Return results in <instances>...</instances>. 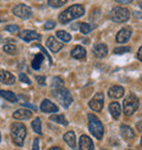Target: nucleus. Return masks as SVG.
<instances>
[{"label": "nucleus", "instance_id": "nucleus-1", "mask_svg": "<svg viewBox=\"0 0 142 150\" xmlns=\"http://www.w3.org/2000/svg\"><path fill=\"white\" fill-rule=\"evenodd\" d=\"M51 91L55 98L65 108H68L69 105L72 103V96L70 92L65 88V83L59 77H55L51 81Z\"/></svg>", "mask_w": 142, "mask_h": 150}, {"label": "nucleus", "instance_id": "nucleus-2", "mask_svg": "<svg viewBox=\"0 0 142 150\" xmlns=\"http://www.w3.org/2000/svg\"><path fill=\"white\" fill-rule=\"evenodd\" d=\"M84 12H85L84 8L81 4H73V6L69 7L67 10H65L59 14V22L63 23V24H66V23L72 21L75 19L82 17Z\"/></svg>", "mask_w": 142, "mask_h": 150}, {"label": "nucleus", "instance_id": "nucleus-3", "mask_svg": "<svg viewBox=\"0 0 142 150\" xmlns=\"http://www.w3.org/2000/svg\"><path fill=\"white\" fill-rule=\"evenodd\" d=\"M26 136V127L22 123H13L11 126V138L14 145L22 147Z\"/></svg>", "mask_w": 142, "mask_h": 150}, {"label": "nucleus", "instance_id": "nucleus-4", "mask_svg": "<svg viewBox=\"0 0 142 150\" xmlns=\"http://www.w3.org/2000/svg\"><path fill=\"white\" fill-rule=\"evenodd\" d=\"M89 118V129L95 138H97L98 140L103 138V135H104V127H103V124L101 123V121L93 114H89L88 115Z\"/></svg>", "mask_w": 142, "mask_h": 150}, {"label": "nucleus", "instance_id": "nucleus-5", "mask_svg": "<svg viewBox=\"0 0 142 150\" xmlns=\"http://www.w3.org/2000/svg\"><path fill=\"white\" fill-rule=\"evenodd\" d=\"M139 106V99L134 96V93H131L127 96L124 101V113L126 115H132L137 110H138Z\"/></svg>", "mask_w": 142, "mask_h": 150}, {"label": "nucleus", "instance_id": "nucleus-6", "mask_svg": "<svg viewBox=\"0 0 142 150\" xmlns=\"http://www.w3.org/2000/svg\"><path fill=\"white\" fill-rule=\"evenodd\" d=\"M130 13L129 11L126 8H122V7H116L114 8L110 13H109V17L113 21L117 22V23H122V22H126L128 19H129Z\"/></svg>", "mask_w": 142, "mask_h": 150}, {"label": "nucleus", "instance_id": "nucleus-7", "mask_svg": "<svg viewBox=\"0 0 142 150\" xmlns=\"http://www.w3.org/2000/svg\"><path fill=\"white\" fill-rule=\"evenodd\" d=\"M13 14L21 19H29L32 16V9L25 4H18L13 8Z\"/></svg>", "mask_w": 142, "mask_h": 150}, {"label": "nucleus", "instance_id": "nucleus-8", "mask_svg": "<svg viewBox=\"0 0 142 150\" xmlns=\"http://www.w3.org/2000/svg\"><path fill=\"white\" fill-rule=\"evenodd\" d=\"M103 104H104V96H103V93L98 92L94 96L92 100L90 101L89 106L95 112H101L103 108Z\"/></svg>", "mask_w": 142, "mask_h": 150}, {"label": "nucleus", "instance_id": "nucleus-9", "mask_svg": "<svg viewBox=\"0 0 142 150\" xmlns=\"http://www.w3.org/2000/svg\"><path fill=\"white\" fill-rule=\"evenodd\" d=\"M79 150H95L92 139L86 135H82L79 140Z\"/></svg>", "mask_w": 142, "mask_h": 150}, {"label": "nucleus", "instance_id": "nucleus-10", "mask_svg": "<svg viewBox=\"0 0 142 150\" xmlns=\"http://www.w3.org/2000/svg\"><path fill=\"white\" fill-rule=\"evenodd\" d=\"M131 34H132V30L128 28H124L121 29L116 35V41L118 43H126L129 41V38H131Z\"/></svg>", "mask_w": 142, "mask_h": 150}, {"label": "nucleus", "instance_id": "nucleus-11", "mask_svg": "<svg viewBox=\"0 0 142 150\" xmlns=\"http://www.w3.org/2000/svg\"><path fill=\"white\" fill-rule=\"evenodd\" d=\"M20 38H22L25 42H31L33 40H41V35L38 33H36L35 31H31V30H24L20 32L19 34Z\"/></svg>", "mask_w": 142, "mask_h": 150}, {"label": "nucleus", "instance_id": "nucleus-12", "mask_svg": "<svg viewBox=\"0 0 142 150\" xmlns=\"http://www.w3.org/2000/svg\"><path fill=\"white\" fill-rule=\"evenodd\" d=\"M46 44H47V46H48V48H49L53 53H57V52H59V50L63 47V43H60L59 41H57L56 38H54V36H50V38H47Z\"/></svg>", "mask_w": 142, "mask_h": 150}, {"label": "nucleus", "instance_id": "nucleus-13", "mask_svg": "<svg viewBox=\"0 0 142 150\" xmlns=\"http://www.w3.org/2000/svg\"><path fill=\"white\" fill-rule=\"evenodd\" d=\"M93 53H94L95 57H97V58H103L108 53V48L105 44H102V43L95 44L94 47H93Z\"/></svg>", "mask_w": 142, "mask_h": 150}, {"label": "nucleus", "instance_id": "nucleus-14", "mask_svg": "<svg viewBox=\"0 0 142 150\" xmlns=\"http://www.w3.org/2000/svg\"><path fill=\"white\" fill-rule=\"evenodd\" d=\"M41 110L44 113H56L58 112V106L54 104L51 101L49 100H44L41 104Z\"/></svg>", "mask_w": 142, "mask_h": 150}, {"label": "nucleus", "instance_id": "nucleus-15", "mask_svg": "<svg viewBox=\"0 0 142 150\" xmlns=\"http://www.w3.org/2000/svg\"><path fill=\"white\" fill-rule=\"evenodd\" d=\"M0 81L4 84H13L15 82V77L7 70H0Z\"/></svg>", "mask_w": 142, "mask_h": 150}, {"label": "nucleus", "instance_id": "nucleus-16", "mask_svg": "<svg viewBox=\"0 0 142 150\" xmlns=\"http://www.w3.org/2000/svg\"><path fill=\"white\" fill-rule=\"evenodd\" d=\"M125 90L121 86H113L108 90V96L109 98H113V99H119L124 96Z\"/></svg>", "mask_w": 142, "mask_h": 150}, {"label": "nucleus", "instance_id": "nucleus-17", "mask_svg": "<svg viewBox=\"0 0 142 150\" xmlns=\"http://www.w3.org/2000/svg\"><path fill=\"white\" fill-rule=\"evenodd\" d=\"M32 117V112L26 108H20L13 113V118L15 120H29Z\"/></svg>", "mask_w": 142, "mask_h": 150}, {"label": "nucleus", "instance_id": "nucleus-18", "mask_svg": "<svg viewBox=\"0 0 142 150\" xmlns=\"http://www.w3.org/2000/svg\"><path fill=\"white\" fill-rule=\"evenodd\" d=\"M71 56L75 59H84L85 56H86V50H85V48H83L82 46L78 45L72 50Z\"/></svg>", "mask_w": 142, "mask_h": 150}, {"label": "nucleus", "instance_id": "nucleus-19", "mask_svg": "<svg viewBox=\"0 0 142 150\" xmlns=\"http://www.w3.org/2000/svg\"><path fill=\"white\" fill-rule=\"evenodd\" d=\"M120 134L122 138L126 139V140H131V139H134V130L131 129V127L127 125H121L120 126Z\"/></svg>", "mask_w": 142, "mask_h": 150}, {"label": "nucleus", "instance_id": "nucleus-20", "mask_svg": "<svg viewBox=\"0 0 142 150\" xmlns=\"http://www.w3.org/2000/svg\"><path fill=\"white\" fill-rule=\"evenodd\" d=\"M109 112H110L112 116H113L115 120H118L119 116H120V112H121L120 104L117 103V102H112V103L109 104Z\"/></svg>", "mask_w": 142, "mask_h": 150}, {"label": "nucleus", "instance_id": "nucleus-21", "mask_svg": "<svg viewBox=\"0 0 142 150\" xmlns=\"http://www.w3.org/2000/svg\"><path fill=\"white\" fill-rule=\"evenodd\" d=\"M63 140L67 142L72 149H75V135L73 132H68V133L65 134L63 135Z\"/></svg>", "mask_w": 142, "mask_h": 150}, {"label": "nucleus", "instance_id": "nucleus-22", "mask_svg": "<svg viewBox=\"0 0 142 150\" xmlns=\"http://www.w3.org/2000/svg\"><path fill=\"white\" fill-rule=\"evenodd\" d=\"M0 96L6 99L9 102H17L18 96L11 91H6V90H0Z\"/></svg>", "mask_w": 142, "mask_h": 150}, {"label": "nucleus", "instance_id": "nucleus-23", "mask_svg": "<svg viewBox=\"0 0 142 150\" xmlns=\"http://www.w3.org/2000/svg\"><path fill=\"white\" fill-rule=\"evenodd\" d=\"M43 60H44L43 54L35 55L33 62H32V68H33L34 70H39V68H41V66H42L43 64Z\"/></svg>", "mask_w": 142, "mask_h": 150}, {"label": "nucleus", "instance_id": "nucleus-24", "mask_svg": "<svg viewBox=\"0 0 142 150\" xmlns=\"http://www.w3.org/2000/svg\"><path fill=\"white\" fill-rule=\"evenodd\" d=\"M50 121L56 122V123H58V124H61V125H65V126L68 125V121L66 120L65 115H63V114L51 115V116H50Z\"/></svg>", "mask_w": 142, "mask_h": 150}, {"label": "nucleus", "instance_id": "nucleus-25", "mask_svg": "<svg viewBox=\"0 0 142 150\" xmlns=\"http://www.w3.org/2000/svg\"><path fill=\"white\" fill-rule=\"evenodd\" d=\"M32 128H33V130L36 134L42 135V123H41V120L38 117H36L33 121V123H32Z\"/></svg>", "mask_w": 142, "mask_h": 150}, {"label": "nucleus", "instance_id": "nucleus-26", "mask_svg": "<svg viewBox=\"0 0 142 150\" xmlns=\"http://www.w3.org/2000/svg\"><path fill=\"white\" fill-rule=\"evenodd\" d=\"M57 38H60L63 42H70L71 41V35L66 31H57Z\"/></svg>", "mask_w": 142, "mask_h": 150}, {"label": "nucleus", "instance_id": "nucleus-27", "mask_svg": "<svg viewBox=\"0 0 142 150\" xmlns=\"http://www.w3.org/2000/svg\"><path fill=\"white\" fill-rule=\"evenodd\" d=\"M68 0H48V6L51 8H59L63 7Z\"/></svg>", "mask_w": 142, "mask_h": 150}, {"label": "nucleus", "instance_id": "nucleus-28", "mask_svg": "<svg viewBox=\"0 0 142 150\" xmlns=\"http://www.w3.org/2000/svg\"><path fill=\"white\" fill-rule=\"evenodd\" d=\"M4 50L7 54H10V55H15L18 53V48L13 44H7V45H4Z\"/></svg>", "mask_w": 142, "mask_h": 150}, {"label": "nucleus", "instance_id": "nucleus-29", "mask_svg": "<svg viewBox=\"0 0 142 150\" xmlns=\"http://www.w3.org/2000/svg\"><path fill=\"white\" fill-rule=\"evenodd\" d=\"M130 50H131V48H130L129 46H120V47H116V48L114 50V54L121 55V54H125V53H129Z\"/></svg>", "mask_w": 142, "mask_h": 150}, {"label": "nucleus", "instance_id": "nucleus-30", "mask_svg": "<svg viewBox=\"0 0 142 150\" xmlns=\"http://www.w3.org/2000/svg\"><path fill=\"white\" fill-rule=\"evenodd\" d=\"M80 30H81V32L83 34H88L91 32L92 26L89 24V23H81V24H80Z\"/></svg>", "mask_w": 142, "mask_h": 150}, {"label": "nucleus", "instance_id": "nucleus-31", "mask_svg": "<svg viewBox=\"0 0 142 150\" xmlns=\"http://www.w3.org/2000/svg\"><path fill=\"white\" fill-rule=\"evenodd\" d=\"M35 46H36V47H38L39 50H42V52H43V54L45 55V56H46L47 58H48V62H49V64H50V65H51V64H53V59H51V57H50V55L48 54V53H47V52H46V50H45V48H44L43 46L39 45V44H36V45H35Z\"/></svg>", "mask_w": 142, "mask_h": 150}, {"label": "nucleus", "instance_id": "nucleus-32", "mask_svg": "<svg viewBox=\"0 0 142 150\" xmlns=\"http://www.w3.org/2000/svg\"><path fill=\"white\" fill-rule=\"evenodd\" d=\"M19 79H20V81H21V82H24V83H26V84L32 83V81L27 78V76L25 75V74H20V76H19Z\"/></svg>", "mask_w": 142, "mask_h": 150}, {"label": "nucleus", "instance_id": "nucleus-33", "mask_svg": "<svg viewBox=\"0 0 142 150\" xmlns=\"http://www.w3.org/2000/svg\"><path fill=\"white\" fill-rule=\"evenodd\" d=\"M6 30L8 31V32H11V33H14V32H18L19 31V26L15 24L13 25H7L6 26Z\"/></svg>", "mask_w": 142, "mask_h": 150}, {"label": "nucleus", "instance_id": "nucleus-34", "mask_svg": "<svg viewBox=\"0 0 142 150\" xmlns=\"http://www.w3.org/2000/svg\"><path fill=\"white\" fill-rule=\"evenodd\" d=\"M55 26V21H53V20H49V21H47L45 24H44V29L45 30H51L54 29Z\"/></svg>", "mask_w": 142, "mask_h": 150}, {"label": "nucleus", "instance_id": "nucleus-35", "mask_svg": "<svg viewBox=\"0 0 142 150\" xmlns=\"http://www.w3.org/2000/svg\"><path fill=\"white\" fill-rule=\"evenodd\" d=\"M46 78L44 77V76H38V77H36V80H37V82L39 84H42V86H45L46 84Z\"/></svg>", "mask_w": 142, "mask_h": 150}, {"label": "nucleus", "instance_id": "nucleus-36", "mask_svg": "<svg viewBox=\"0 0 142 150\" xmlns=\"http://www.w3.org/2000/svg\"><path fill=\"white\" fill-rule=\"evenodd\" d=\"M33 150H39V140H38V138H35V139H34Z\"/></svg>", "mask_w": 142, "mask_h": 150}, {"label": "nucleus", "instance_id": "nucleus-37", "mask_svg": "<svg viewBox=\"0 0 142 150\" xmlns=\"http://www.w3.org/2000/svg\"><path fill=\"white\" fill-rule=\"evenodd\" d=\"M134 17L137 18V19H142V12H140V11H134Z\"/></svg>", "mask_w": 142, "mask_h": 150}, {"label": "nucleus", "instance_id": "nucleus-38", "mask_svg": "<svg viewBox=\"0 0 142 150\" xmlns=\"http://www.w3.org/2000/svg\"><path fill=\"white\" fill-rule=\"evenodd\" d=\"M117 2L119 4H130V2H132V0H116Z\"/></svg>", "mask_w": 142, "mask_h": 150}, {"label": "nucleus", "instance_id": "nucleus-39", "mask_svg": "<svg viewBox=\"0 0 142 150\" xmlns=\"http://www.w3.org/2000/svg\"><path fill=\"white\" fill-rule=\"evenodd\" d=\"M137 129H138V132L142 133V121L137 123Z\"/></svg>", "mask_w": 142, "mask_h": 150}, {"label": "nucleus", "instance_id": "nucleus-40", "mask_svg": "<svg viewBox=\"0 0 142 150\" xmlns=\"http://www.w3.org/2000/svg\"><path fill=\"white\" fill-rule=\"evenodd\" d=\"M23 106H25V108H32L33 111H36V106H34V105H32V104H27V103H25V104H23Z\"/></svg>", "mask_w": 142, "mask_h": 150}, {"label": "nucleus", "instance_id": "nucleus-41", "mask_svg": "<svg viewBox=\"0 0 142 150\" xmlns=\"http://www.w3.org/2000/svg\"><path fill=\"white\" fill-rule=\"evenodd\" d=\"M138 59L142 62V46L140 47V50H139V52H138Z\"/></svg>", "mask_w": 142, "mask_h": 150}, {"label": "nucleus", "instance_id": "nucleus-42", "mask_svg": "<svg viewBox=\"0 0 142 150\" xmlns=\"http://www.w3.org/2000/svg\"><path fill=\"white\" fill-rule=\"evenodd\" d=\"M48 150H61L59 147H53V148H50V149H48Z\"/></svg>", "mask_w": 142, "mask_h": 150}, {"label": "nucleus", "instance_id": "nucleus-43", "mask_svg": "<svg viewBox=\"0 0 142 150\" xmlns=\"http://www.w3.org/2000/svg\"><path fill=\"white\" fill-rule=\"evenodd\" d=\"M139 6H140V8L142 9V0H140V2H139Z\"/></svg>", "mask_w": 142, "mask_h": 150}, {"label": "nucleus", "instance_id": "nucleus-44", "mask_svg": "<svg viewBox=\"0 0 142 150\" xmlns=\"http://www.w3.org/2000/svg\"><path fill=\"white\" fill-rule=\"evenodd\" d=\"M0 142H1V135H0Z\"/></svg>", "mask_w": 142, "mask_h": 150}, {"label": "nucleus", "instance_id": "nucleus-45", "mask_svg": "<svg viewBox=\"0 0 142 150\" xmlns=\"http://www.w3.org/2000/svg\"><path fill=\"white\" fill-rule=\"evenodd\" d=\"M141 146H142V138H141Z\"/></svg>", "mask_w": 142, "mask_h": 150}, {"label": "nucleus", "instance_id": "nucleus-46", "mask_svg": "<svg viewBox=\"0 0 142 150\" xmlns=\"http://www.w3.org/2000/svg\"><path fill=\"white\" fill-rule=\"evenodd\" d=\"M102 150H105V149H102Z\"/></svg>", "mask_w": 142, "mask_h": 150}]
</instances>
